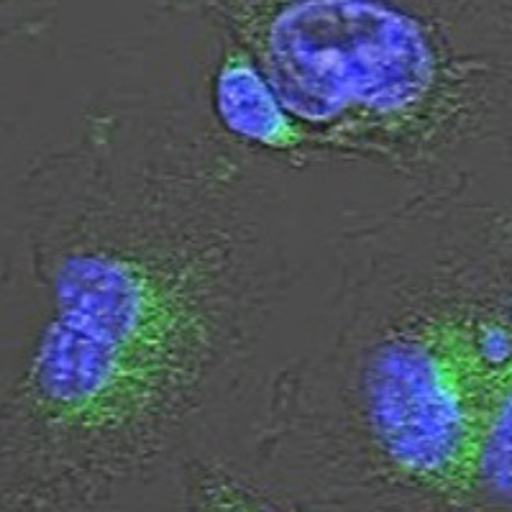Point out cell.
Listing matches in <instances>:
<instances>
[{
    "mask_svg": "<svg viewBox=\"0 0 512 512\" xmlns=\"http://www.w3.org/2000/svg\"><path fill=\"white\" fill-rule=\"evenodd\" d=\"M349 241L328 336L280 377V415L420 502L512 507V221L431 192Z\"/></svg>",
    "mask_w": 512,
    "mask_h": 512,
    "instance_id": "7a4b0ae2",
    "label": "cell"
},
{
    "mask_svg": "<svg viewBox=\"0 0 512 512\" xmlns=\"http://www.w3.org/2000/svg\"><path fill=\"white\" fill-rule=\"evenodd\" d=\"M47 313L0 408L16 487L90 500L249 377L287 285L262 182L177 111L113 105L47 185Z\"/></svg>",
    "mask_w": 512,
    "mask_h": 512,
    "instance_id": "6da1fadb",
    "label": "cell"
},
{
    "mask_svg": "<svg viewBox=\"0 0 512 512\" xmlns=\"http://www.w3.org/2000/svg\"><path fill=\"white\" fill-rule=\"evenodd\" d=\"M192 512H282L223 469H203L192 487Z\"/></svg>",
    "mask_w": 512,
    "mask_h": 512,
    "instance_id": "5b68a950",
    "label": "cell"
},
{
    "mask_svg": "<svg viewBox=\"0 0 512 512\" xmlns=\"http://www.w3.org/2000/svg\"><path fill=\"white\" fill-rule=\"evenodd\" d=\"M210 111L223 134L251 154L295 157L308 141L254 59L221 36V57L210 77Z\"/></svg>",
    "mask_w": 512,
    "mask_h": 512,
    "instance_id": "277c9868",
    "label": "cell"
},
{
    "mask_svg": "<svg viewBox=\"0 0 512 512\" xmlns=\"http://www.w3.org/2000/svg\"><path fill=\"white\" fill-rule=\"evenodd\" d=\"M244 49L308 152L423 175L474 111L482 0H167Z\"/></svg>",
    "mask_w": 512,
    "mask_h": 512,
    "instance_id": "3957f363",
    "label": "cell"
},
{
    "mask_svg": "<svg viewBox=\"0 0 512 512\" xmlns=\"http://www.w3.org/2000/svg\"><path fill=\"white\" fill-rule=\"evenodd\" d=\"M41 0H0V34L16 26Z\"/></svg>",
    "mask_w": 512,
    "mask_h": 512,
    "instance_id": "8992f818",
    "label": "cell"
}]
</instances>
